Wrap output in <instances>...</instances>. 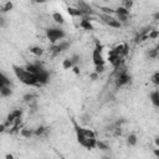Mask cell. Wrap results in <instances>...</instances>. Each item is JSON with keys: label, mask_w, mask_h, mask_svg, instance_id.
Here are the masks:
<instances>
[{"label": "cell", "mask_w": 159, "mask_h": 159, "mask_svg": "<svg viewBox=\"0 0 159 159\" xmlns=\"http://www.w3.org/2000/svg\"><path fill=\"white\" fill-rule=\"evenodd\" d=\"M75 132H76V138H77V142L80 145H82L83 148H86L88 150L96 148L97 139H96V133L92 129L80 127L77 123H75Z\"/></svg>", "instance_id": "1"}, {"label": "cell", "mask_w": 159, "mask_h": 159, "mask_svg": "<svg viewBox=\"0 0 159 159\" xmlns=\"http://www.w3.org/2000/svg\"><path fill=\"white\" fill-rule=\"evenodd\" d=\"M12 70H14V73L16 76V78L26 84V86H35V87H40L39 82H37V78L34 73L29 72L25 67H21V66H17V65H12Z\"/></svg>", "instance_id": "2"}, {"label": "cell", "mask_w": 159, "mask_h": 159, "mask_svg": "<svg viewBox=\"0 0 159 159\" xmlns=\"http://www.w3.org/2000/svg\"><path fill=\"white\" fill-rule=\"evenodd\" d=\"M66 32L61 27H50L46 30V37L51 43H56L57 41L65 39Z\"/></svg>", "instance_id": "3"}, {"label": "cell", "mask_w": 159, "mask_h": 159, "mask_svg": "<svg viewBox=\"0 0 159 159\" xmlns=\"http://www.w3.org/2000/svg\"><path fill=\"white\" fill-rule=\"evenodd\" d=\"M102 51H103V46L102 43L96 40L94 41V48L92 51V61H93V65L97 66V65H104L106 61H104V57L102 55Z\"/></svg>", "instance_id": "4"}, {"label": "cell", "mask_w": 159, "mask_h": 159, "mask_svg": "<svg viewBox=\"0 0 159 159\" xmlns=\"http://www.w3.org/2000/svg\"><path fill=\"white\" fill-rule=\"evenodd\" d=\"M99 19H101V21L103 24H106L107 26H109L112 29H120V26H122V24L116 17H113L109 14H101L99 15Z\"/></svg>", "instance_id": "5"}, {"label": "cell", "mask_w": 159, "mask_h": 159, "mask_svg": "<svg viewBox=\"0 0 159 159\" xmlns=\"http://www.w3.org/2000/svg\"><path fill=\"white\" fill-rule=\"evenodd\" d=\"M114 14L117 15V20L120 22V24H128L129 21V17H130V14H129V10L123 7V6H119L117 9H114Z\"/></svg>", "instance_id": "6"}, {"label": "cell", "mask_w": 159, "mask_h": 159, "mask_svg": "<svg viewBox=\"0 0 159 159\" xmlns=\"http://www.w3.org/2000/svg\"><path fill=\"white\" fill-rule=\"evenodd\" d=\"M71 46V43L68 41H60L58 43H53L52 47L50 48V52L52 53V56H57L60 55L61 52L68 50V47Z\"/></svg>", "instance_id": "7"}, {"label": "cell", "mask_w": 159, "mask_h": 159, "mask_svg": "<svg viewBox=\"0 0 159 159\" xmlns=\"http://www.w3.org/2000/svg\"><path fill=\"white\" fill-rule=\"evenodd\" d=\"M76 7L80 9V10L83 12L84 16L94 15V10H93V7H92L88 2H86L84 0H77V1H76Z\"/></svg>", "instance_id": "8"}, {"label": "cell", "mask_w": 159, "mask_h": 159, "mask_svg": "<svg viewBox=\"0 0 159 159\" xmlns=\"http://www.w3.org/2000/svg\"><path fill=\"white\" fill-rule=\"evenodd\" d=\"M21 116H22V109H14V111H11V112L7 114L6 120L4 122L5 125H6L7 128L11 127V125L14 124V122H15L17 118H21Z\"/></svg>", "instance_id": "9"}, {"label": "cell", "mask_w": 159, "mask_h": 159, "mask_svg": "<svg viewBox=\"0 0 159 159\" xmlns=\"http://www.w3.org/2000/svg\"><path fill=\"white\" fill-rule=\"evenodd\" d=\"M111 52H113V53H117V55H119V56L125 57V56L128 55V52H129V46H128L127 43H119V45L114 46V47L111 50Z\"/></svg>", "instance_id": "10"}, {"label": "cell", "mask_w": 159, "mask_h": 159, "mask_svg": "<svg viewBox=\"0 0 159 159\" xmlns=\"http://www.w3.org/2000/svg\"><path fill=\"white\" fill-rule=\"evenodd\" d=\"M36 78H37V82H39L40 86L46 84V83H48V81H50V72H48L46 68H43V70H41V71L36 75Z\"/></svg>", "instance_id": "11"}, {"label": "cell", "mask_w": 159, "mask_h": 159, "mask_svg": "<svg viewBox=\"0 0 159 159\" xmlns=\"http://www.w3.org/2000/svg\"><path fill=\"white\" fill-rule=\"evenodd\" d=\"M80 27H82L86 31H93L94 27H93V24L91 21V16H83V17H81Z\"/></svg>", "instance_id": "12"}, {"label": "cell", "mask_w": 159, "mask_h": 159, "mask_svg": "<svg viewBox=\"0 0 159 159\" xmlns=\"http://www.w3.org/2000/svg\"><path fill=\"white\" fill-rule=\"evenodd\" d=\"M25 68H26L29 72H31V73H34V75L36 76V75H37L41 70H43L45 67L42 66L41 62H31V63H27Z\"/></svg>", "instance_id": "13"}, {"label": "cell", "mask_w": 159, "mask_h": 159, "mask_svg": "<svg viewBox=\"0 0 159 159\" xmlns=\"http://www.w3.org/2000/svg\"><path fill=\"white\" fill-rule=\"evenodd\" d=\"M67 12H68L72 17H83V16H84L83 12H82L80 9L72 7V6H68V7H67Z\"/></svg>", "instance_id": "14"}, {"label": "cell", "mask_w": 159, "mask_h": 159, "mask_svg": "<svg viewBox=\"0 0 159 159\" xmlns=\"http://www.w3.org/2000/svg\"><path fill=\"white\" fill-rule=\"evenodd\" d=\"M48 130H50L48 127L40 125V127H37V128L34 130V135H36V137H42V135H46V134L48 133Z\"/></svg>", "instance_id": "15"}, {"label": "cell", "mask_w": 159, "mask_h": 159, "mask_svg": "<svg viewBox=\"0 0 159 159\" xmlns=\"http://www.w3.org/2000/svg\"><path fill=\"white\" fill-rule=\"evenodd\" d=\"M149 97H150V102L153 103V106H154L155 108H158V107H159V91H158V89L153 91Z\"/></svg>", "instance_id": "16"}, {"label": "cell", "mask_w": 159, "mask_h": 159, "mask_svg": "<svg viewBox=\"0 0 159 159\" xmlns=\"http://www.w3.org/2000/svg\"><path fill=\"white\" fill-rule=\"evenodd\" d=\"M12 9H14V4H12V1L7 0V1H5V2L0 6V12H1V14H5V12L11 11Z\"/></svg>", "instance_id": "17"}, {"label": "cell", "mask_w": 159, "mask_h": 159, "mask_svg": "<svg viewBox=\"0 0 159 159\" xmlns=\"http://www.w3.org/2000/svg\"><path fill=\"white\" fill-rule=\"evenodd\" d=\"M52 20H53L56 24H60V25L65 24V19H63L62 14H61V12H58V11H56V12H53V14H52Z\"/></svg>", "instance_id": "18"}, {"label": "cell", "mask_w": 159, "mask_h": 159, "mask_svg": "<svg viewBox=\"0 0 159 159\" xmlns=\"http://www.w3.org/2000/svg\"><path fill=\"white\" fill-rule=\"evenodd\" d=\"M30 52L32 53V55H35V56H42L43 55V48L41 47V46H31L30 48Z\"/></svg>", "instance_id": "19"}, {"label": "cell", "mask_w": 159, "mask_h": 159, "mask_svg": "<svg viewBox=\"0 0 159 159\" xmlns=\"http://www.w3.org/2000/svg\"><path fill=\"white\" fill-rule=\"evenodd\" d=\"M11 94H12L11 86H4V87L0 89V96H1V97H10Z\"/></svg>", "instance_id": "20"}, {"label": "cell", "mask_w": 159, "mask_h": 159, "mask_svg": "<svg viewBox=\"0 0 159 159\" xmlns=\"http://www.w3.org/2000/svg\"><path fill=\"white\" fill-rule=\"evenodd\" d=\"M20 134H21V137H24V138H31L32 135H34V129H29V128H21L20 129Z\"/></svg>", "instance_id": "21"}, {"label": "cell", "mask_w": 159, "mask_h": 159, "mask_svg": "<svg viewBox=\"0 0 159 159\" xmlns=\"http://www.w3.org/2000/svg\"><path fill=\"white\" fill-rule=\"evenodd\" d=\"M137 142H138V139H137V135H135L134 133H130V134L127 137V145L134 147V145L137 144Z\"/></svg>", "instance_id": "22"}, {"label": "cell", "mask_w": 159, "mask_h": 159, "mask_svg": "<svg viewBox=\"0 0 159 159\" xmlns=\"http://www.w3.org/2000/svg\"><path fill=\"white\" fill-rule=\"evenodd\" d=\"M37 98V94L36 93H26V94H24V97H22V99H24V102H26V103H30L31 101H34V99H36Z\"/></svg>", "instance_id": "23"}, {"label": "cell", "mask_w": 159, "mask_h": 159, "mask_svg": "<svg viewBox=\"0 0 159 159\" xmlns=\"http://www.w3.org/2000/svg\"><path fill=\"white\" fill-rule=\"evenodd\" d=\"M0 82H1L4 86H11V81H10L9 77H7L5 73H2V72H0Z\"/></svg>", "instance_id": "24"}, {"label": "cell", "mask_w": 159, "mask_h": 159, "mask_svg": "<svg viewBox=\"0 0 159 159\" xmlns=\"http://www.w3.org/2000/svg\"><path fill=\"white\" fill-rule=\"evenodd\" d=\"M62 67H63L65 70H70V68H72V67H73V63H72L71 58H65V60L62 61Z\"/></svg>", "instance_id": "25"}, {"label": "cell", "mask_w": 159, "mask_h": 159, "mask_svg": "<svg viewBox=\"0 0 159 159\" xmlns=\"http://www.w3.org/2000/svg\"><path fill=\"white\" fill-rule=\"evenodd\" d=\"M150 80H152V82H153L155 86H158V84H159V71H155V72L152 75Z\"/></svg>", "instance_id": "26"}, {"label": "cell", "mask_w": 159, "mask_h": 159, "mask_svg": "<svg viewBox=\"0 0 159 159\" xmlns=\"http://www.w3.org/2000/svg\"><path fill=\"white\" fill-rule=\"evenodd\" d=\"M133 4H134V1H133V0H122V6H123V7H125V9H128V10H130V9H132Z\"/></svg>", "instance_id": "27"}, {"label": "cell", "mask_w": 159, "mask_h": 159, "mask_svg": "<svg viewBox=\"0 0 159 159\" xmlns=\"http://www.w3.org/2000/svg\"><path fill=\"white\" fill-rule=\"evenodd\" d=\"M148 56H149V58H157L158 57V47H154V48L149 50Z\"/></svg>", "instance_id": "28"}, {"label": "cell", "mask_w": 159, "mask_h": 159, "mask_svg": "<svg viewBox=\"0 0 159 159\" xmlns=\"http://www.w3.org/2000/svg\"><path fill=\"white\" fill-rule=\"evenodd\" d=\"M158 35H159L158 30H150L149 34H148V39H150V40H155V39L158 37Z\"/></svg>", "instance_id": "29"}, {"label": "cell", "mask_w": 159, "mask_h": 159, "mask_svg": "<svg viewBox=\"0 0 159 159\" xmlns=\"http://www.w3.org/2000/svg\"><path fill=\"white\" fill-rule=\"evenodd\" d=\"M96 148H99L101 150H107V149H109V147L106 144V143H103V142H98L97 140V144H96Z\"/></svg>", "instance_id": "30"}, {"label": "cell", "mask_w": 159, "mask_h": 159, "mask_svg": "<svg viewBox=\"0 0 159 159\" xmlns=\"http://www.w3.org/2000/svg\"><path fill=\"white\" fill-rule=\"evenodd\" d=\"M71 58V61H72V63H73V66H77L80 62H81V56H78V55H73L72 57H70Z\"/></svg>", "instance_id": "31"}, {"label": "cell", "mask_w": 159, "mask_h": 159, "mask_svg": "<svg viewBox=\"0 0 159 159\" xmlns=\"http://www.w3.org/2000/svg\"><path fill=\"white\" fill-rule=\"evenodd\" d=\"M106 71V66L104 65H97V66H94V72H97L98 75L99 73H103Z\"/></svg>", "instance_id": "32"}, {"label": "cell", "mask_w": 159, "mask_h": 159, "mask_svg": "<svg viewBox=\"0 0 159 159\" xmlns=\"http://www.w3.org/2000/svg\"><path fill=\"white\" fill-rule=\"evenodd\" d=\"M101 11H102V14H109V15H112V14H114V9H111V7H101Z\"/></svg>", "instance_id": "33"}, {"label": "cell", "mask_w": 159, "mask_h": 159, "mask_svg": "<svg viewBox=\"0 0 159 159\" xmlns=\"http://www.w3.org/2000/svg\"><path fill=\"white\" fill-rule=\"evenodd\" d=\"M98 77H99V75H98L97 72H94V71H93V72L89 75V78H91L92 81H96V80H98Z\"/></svg>", "instance_id": "34"}, {"label": "cell", "mask_w": 159, "mask_h": 159, "mask_svg": "<svg viewBox=\"0 0 159 159\" xmlns=\"http://www.w3.org/2000/svg\"><path fill=\"white\" fill-rule=\"evenodd\" d=\"M6 26V21H5V19L0 15V27H5Z\"/></svg>", "instance_id": "35"}, {"label": "cell", "mask_w": 159, "mask_h": 159, "mask_svg": "<svg viewBox=\"0 0 159 159\" xmlns=\"http://www.w3.org/2000/svg\"><path fill=\"white\" fill-rule=\"evenodd\" d=\"M7 129V127L5 125V123H0V133H4Z\"/></svg>", "instance_id": "36"}, {"label": "cell", "mask_w": 159, "mask_h": 159, "mask_svg": "<svg viewBox=\"0 0 159 159\" xmlns=\"http://www.w3.org/2000/svg\"><path fill=\"white\" fill-rule=\"evenodd\" d=\"M36 2H39V4H42V2H46L47 0H35Z\"/></svg>", "instance_id": "37"}, {"label": "cell", "mask_w": 159, "mask_h": 159, "mask_svg": "<svg viewBox=\"0 0 159 159\" xmlns=\"http://www.w3.org/2000/svg\"><path fill=\"white\" fill-rule=\"evenodd\" d=\"M2 87H4V84H2V83H1V82H0V89H1V88H2Z\"/></svg>", "instance_id": "38"}]
</instances>
